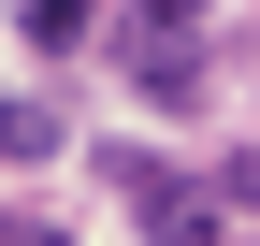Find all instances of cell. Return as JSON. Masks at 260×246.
I'll use <instances>...</instances> for the list:
<instances>
[{"mask_svg":"<svg viewBox=\"0 0 260 246\" xmlns=\"http://www.w3.org/2000/svg\"><path fill=\"white\" fill-rule=\"evenodd\" d=\"M116 189H130V218H145V246H217V232H232V203H217L188 160H145V145H116Z\"/></svg>","mask_w":260,"mask_h":246,"instance_id":"cell-1","label":"cell"},{"mask_svg":"<svg viewBox=\"0 0 260 246\" xmlns=\"http://www.w3.org/2000/svg\"><path fill=\"white\" fill-rule=\"evenodd\" d=\"M116 73L145 87L159 116H188V102H203V44H174V29H116Z\"/></svg>","mask_w":260,"mask_h":246,"instance_id":"cell-2","label":"cell"},{"mask_svg":"<svg viewBox=\"0 0 260 246\" xmlns=\"http://www.w3.org/2000/svg\"><path fill=\"white\" fill-rule=\"evenodd\" d=\"M44 145H58V116H44V102H15V87H0V160H44Z\"/></svg>","mask_w":260,"mask_h":246,"instance_id":"cell-3","label":"cell"},{"mask_svg":"<svg viewBox=\"0 0 260 246\" xmlns=\"http://www.w3.org/2000/svg\"><path fill=\"white\" fill-rule=\"evenodd\" d=\"M102 29V0H29V44H87Z\"/></svg>","mask_w":260,"mask_h":246,"instance_id":"cell-4","label":"cell"},{"mask_svg":"<svg viewBox=\"0 0 260 246\" xmlns=\"http://www.w3.org/2000/svg\"><path fill=\"white\" fill-rule=\"evenodd\" d=\"M130 29H174V44H203V0H130Z\"/></svg>","mask_w":260,"mask_h":246,"instance_id":"cell-5","label":"cell"},{"mask_svg":"<svg viewBox=\"0 0 260 246\" xmlns=\"http://www.w3.org/2000/svg\"><path fill=\"white\" fill-rule=\"evenodd\" d=\"M232 203H260V174H246V189H232Z\"/></svg>","mask_w":260,"mask_h":246,"instance_id":"cell-6","label":"cell"},{"mask_svg":"<svg viewBox=\"0 0 260 246\" xmlns=\"http://www.w3.org/2000/svg\"><path fill=\"white\" fill-rule=\"evenodd\" d=\"M29 246H58V232H29Z\"/></svg>","mask_w":260,"mask_h":246,"instance_id":"cell-7","label":"cell"}]
</instances>
